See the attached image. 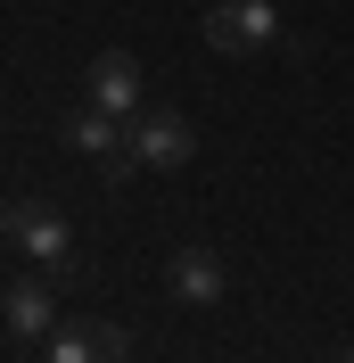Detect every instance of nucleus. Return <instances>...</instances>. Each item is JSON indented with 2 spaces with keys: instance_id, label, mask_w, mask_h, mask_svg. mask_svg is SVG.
Returning a JSON list of instances; mask_svg holds the SVG:
<instances>
[{
  "instance_id": "1",
  "label": "nucleus",
  "mask_w": 354,
  "mask_h": 363,
  "mask_svg": "<svg viewBox=\"0 0 354 363\" xmlns=\"http://www.w3.org/2000/svg\"><path fill=\"white\" fill-rule=\"evenodd\" d=\"M0 240L25 256V264L42 272V281H67L74 264H83V248H74V223L58 215V206H42V199H17L8 215H0Z\"/></svg>"
},
{
  "instance_id": "2",
  "label": "nucleus",
  "mask_w": 354,
  "mask_h": 363,
  "mask_svg": "<svg viewBox=\"0 0 354 363\" xmlns=\"http://www.w3.org/2000/svg\"><path fill=\"white\" fill-rule=\"evenodd\" d=\"M206 50H222V58L280 50V9L272 0H222V9H206Z\"/></svg>"
},
{
  "instance_id": "3",
  "label": "nucleus",
  "mask_w": 354,
  "mask_h": 363,
  "mask_svg": "<svg viewBox=\"0 0 354 363\" xmlns=\"http://www.w3.org/2000/svg\"><path fill=\"white\" fill-rule=\"evenodd\" d=\"M67 149H83L108 182H124V174L140 165V157H132V116H108V108H91V99L67 116Z\"/></svg>"
},
{
  "instance_id": "4",
  "label": "nucleus",
  "mask_w": 354,
  "mask_h": 363,
  "mask_svg": "<svg viewBox=\"0 0 354 363\" xmlns=\"http://www.w3.org/2000/svg\"><path fill=\"white\" fill-rule=\"evenodd\" d=\"M132 157H140V165H156V174L190 165V157H198L190 116H173V108H140V116H132Z\"/></svg>"
},
{
  "instance_id": "5",
  "label": "nucleus",
  "mask_w": 354,
  "mask_h": 363,
  "mask_svg": "<svg viewBox=\"0 0 354 363\" xmlns=\"http://www.w3.org/2000/svg\"><path fill=\"white\" fill-rule=\"evenodd\" d=\"M50 363H132V339H124V322H58L42 339Z\"/></svg>"
},
{
  "instance_id": "6",
  "label": "nucleus",
  "mask_w": 354,
  "mask_h": 363,
  "mask_svg": "<svg viewBox=\"0 0 354 363\" xmlns=\"http://www.w3.org/2000/svg\"><path fill=\"white\" fill-rule=\"evenodd\" d=\"M165 289H173L181 306H222V297H231V264L190 240V248H173V264H165Z\"/></svg>"
},
{
  "instance_id": "7",
  "label": "nucleus",
  "mask_w": 354,
  "mask_h": 363,
  "mask_svg": "<svg viewBox=\"0 0 354 363\" xmlns=\"http://www.w3.org/2000/svg\"><path fill=\"white\" fill-rule=\"evenodd\" d=\"M91 108L140 116V58L132 50H99V58H91Z\"/></svg>"
},
{
  "instance_id": "8",
  "label": "nucleus",
  "mask_w": 354,
  "mask_h": 363,
  "mask_svg": "<svg viewBox=\"0 0 354 363\" xmlns=\"http://www.w3.org/2000/svg\"><path fill=\"white\" fill-rule=\"evenodd\" d=\"M0 322L17 330L25 347H42L50 330H58V306H50V281H17V289L0 297Z\"/></svg>"
},
{
  "instance_id": "9",
  "label": "nucleus",
  "mask_w": 354,
  "mask_h": 363,
  "mask_svg": "<svg viewBox=\"0 0 354 363\" xmlns=\"http://www.w3.org/2000/svg\"><path fill=\"white\" fill-rule=\"evenodd\" d=\"M338 363H354V347H346V355H338Z\"/></svg>"
}]
</instances>
